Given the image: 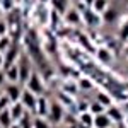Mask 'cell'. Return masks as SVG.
<instances>
[{"label":"cell","mask_w":128,"mask_h":128,"mask_svg":"<svg viewBox=\"0 0 128 128\" xmlns=\"http://www.w3.org/2000/svg\"><path fill=\"white\" fill-rule=\"evenodd\" d=\"M65 109L67 108L60 101H50V109H48V114H46V120L50 121L51 126H58L65 120Z\"/></svg>","instance_id":"obj_1"},{"label":"cell","mask_w":128,"mask_h":128,"mask_svg":"<svg viewBox=\"0 0 128 128\" xmlns=\"http://www.w3.org/2000/svg\"><path fill=\"white\" fill-rule=\"evenodd\" d=\"M24 87L28 89V90H31L32 94H36V96H43L44 90H46L44 80H43L40 72H32V74L29 75V79H28V82L24 84Z\"/></svg>","instance_id":"obj_2"},{"label":"cell","mask_w":128,"mask_h":128,"mask_svg":"<svg viewBox=\"0 0 128 128\" xmlns=\"http://www.w3.org/2000/svg\"><path fill=\"white\" fill-rule=\"evenodd\" d=\"M19 58H20V50L17 46V43H10V46L4 51V70L9 68L14 63H17Z\"/></svg>","instance_id":"obj_3"},{"label":"cell","mask_w":128,"mask_h":128,"mask_svg":"<svg viewBox=\"0 0 128 128\" xmlns=\"http://www.w3.org/2000/svg\"><path fill=\"white\" fill-rule=\"evenodd\" d=\"M19 102L24 106L26 111H29V113L34 114V111H36V102H38V96L32 94L31 90H28V89L24 87V89H22V94H20Z\"/></svg>","instance_id":"obj_4"},{"label":"cell","mask_w":128,"mask_h":128,"mask_svg":"<svg viewBox=\"0 0 128 128\" xmlns=\"http://www.w3.org/2000/svg\"><path fill=\"white\" fill-rule=\"evenodd\" d=\"M4 92H5V96L9 98L10 102H16V101L20 99L22 87H20V84H17V82H7V84L4 86Z\"/></svg>","instance_id":"obj_5"},{"label":"cell","mask_w":128,"mask_h":128,"mask_svg":"<svg viewBox=\"0 0 128 128\" xmlns=\"http://www.w3.org/2000/svg\"><path fill=\"white\" fill-rule=\"evenodd\" d=\"M62 17L65 19V22H67L68 26H77V24L82 22V16H80V10L77 9V7H68L67 12H65Z\"/></svg>","instance_id":"obj_6"},{"label":"cell","mask_w":128,"mask_h":128,"mask_svg":"<svg viewBox=\"0 0 128 128\" xmlns=\"http://www.w3.org/2000/svg\"><path fill=\"white\" fill-rule=\"evenodd\" d=\"M80 16H82V22L87 24V26H98L99 22H102L101 20V16H98L96 12H92L89 7L80 10Z\"/></svg>","instance_id":"obj_7"},{"label":"cell","mask_w":128,"mask_h":128,"mask_svg":"<svg viewBox=\"0 0 128 128\" xmlns=\"http://www.w3.org/2000/svg\"><path fill=\"white\" fill-rule=\"evenodd\" d=\"M118 19H120V10L116 7H111V5L101 14V20L104 24H114Z\"/></svg>","instance_id":"obj_8"},{"label":"cell","mask_w":128,"mask_h":128,"mask_svg":"<svg viewBox=\"0 0 128 128\" xmlns=\"http://www.w3.org/2000/svg\"><path fill=\"white\" fill-rule=\"evenodd\" d=\"M32 74V68H31V65L28 62H22V58H19V84H26L28 79H29V75Z\"/></svg>","instance_id":"obj_9"},{"label":"cell","mask_w":128,"mask_h":128,"mask_svg":"<svg viewBox=\"0 0 128 128\" xmlns=\"http://www.w3.org/2000/svg\"><path fill=\"white\" fill-rule=\"evenodd\" d=\"M50 109V101L44 96H38V102H36V111H34V116H43L46 118Z\"/></svg>","instance_id":"obj_10"},{"label":"cell","mask_w":128,"mask_h":128,"mask_svg":"<svg viewBox=\"0 0 128 128\" xmlns=\"http://www.w3.org/2000/svg\"><path fill=\"white\" fill-rule=\"evenodd\" d=\"M111 126H113V121L106 114V111L94 116V125H92V128H111Z\"/></svg>","instance_id":"obj_11"},{"label":"cell","mask_w":128,"mask_h":128,"mask_svg":"<svg viewBox=\"0 0 128 128\" xmlns=\"http://www.w3.org/2000/svg\"><path fill=\"white\" fill-rule=\"evenodd\" d=\"M9 111H10V116H12V120H14V123H17V121L20 120V116H22V114L26 113L24 106L20 104L19 101H16V102H10Z\"/></svg>","instance_id":"obj_12"},{"label":"cell","mask_w":128,"mask_h":128,"mask_svg":"<svg viewBox=\"0 0 128 128\" xmlns=\"http://www.w3.org/2000/svg\"><path fill=\"white\" fill-rule=\"evenodd\" d=\"M96 56H98V60L101 63H104V65H109V63L113 62V53H111L108 48H102V46L96 50Z\"/></svg>","instance_id":"obj_13"},{"label":"cell","mask_w":128,"mask_h":128,"mask_svg":"<svg viewBox=\"0 0 128 128\" xmlns=\"http://www.w3.org/2000/svg\"><path fill=\"white\" fill-rule=\"evenodd\" d=\"M5 77H7V82H17L19 80V62L10 65L9 68H5Z\"/></svg>","instance_id":"obj_14"},{"label":"cell","mask_w":128,"mask_h":128,"mask_svg":"<svg viewBox=\"0 0 128 128\" xmlns=\"http://www.w3.org/2000/svg\"><path fill=\"white\" fill-rule=\"evenodd\" d=\"M12 125H14V120H12V116H10L9 108L2 109V111H0V126L2 128H10Z\"/></svg>","instance_id":"obj_15"},{"label":"cell","mask_w":128,"mask_h":128,"mask_svg":"<svg viewBox=\"0 0 128 128\" xmlns=\"http://www.w3.org/2000/svg\"><path fill=\"white\" fill-rule=\"evenodd\" d=\"M50 4L53 5V10L58 16H63L67 12V9H68V0H51Z\"/></svg>","instance_id":"obj_16"},{"label":"cell","mask_w":128,"mask_h":128,"mask_svg":"<svg viewBox=\"0 0 128 128\" xmlns=\"http://www.w3.org/2000/svg\"><path fill=\"white\" fill-rule=\"evenodd\" d=\"M106 114H108L109 118H111V121H113V123H118V121H121V120H123V114H121L120 108L113 106V104L106 108Z\"/></svg>","instance_id":"obj_17"},{"label":"cell","mask_w":128,"mask_h":128,"mask_svg":"<svg viewBox=\"0 0 128 128\" xmlns=\"http://www.w3.org/2000/svg\"><path fill=\"white\" fill-rule=\"evenodd\" d=\"M79 123L82 125V126L92 128V125H94V114H90L89 111H82V113H79Z\"/></svg>","instance_id":"obj_18"},{"label":"cell","mask_w":128,"mask_h":128,"mask_svg":"<svg viewBox=\"0 0 128 128\" xmlns=\"http://www.w3.org/2000/svg\"><path fill=\"white\" fill-rule=\"evenodd\" d=\"M108 7H109V0H94V4L90 5V10L96 12L98 16H101Z\"/></svg>","instance_id":"obj_19"},{"label":"cell","mask_w":128,"mask_h":128,"mask_svg":"<svg viewBox=\"0 0 128 128\" xmlns=\"http://www.w3.org/2000/svg\"><path fill=\"white\" fill-rule=\"evenodd\" d=\"M32 113H29V111H26L22 116H20V120L17 121V125H19V128H32Z\"/></svg>","instance_id":"obj_20"},{"label":"cell","mask_w":128,"mask_h":128,"mask_svg":"<svg viewBox=\"0 0 128 128\" xmlns=\"http://www.w3.org/2000/svg\"><path fill=\"white\" fill-rule=\"evenodd\" d=\"M90 114H101V113H104L106 111V108L101 104V102H98V101H92V102H89V109H87Z\"/></svg>","instance_id":"obj_21"},{"label":"cell","mask_w":128,"mask_h":128,"mask_svg":"<svg viewBox=\"0 0 128 128\" xmlns=\"http://www.w3.org/2000/svg\"><path fill=\"white\" fill-rule=\"evenodd\" d=\"M32 128H51L50 121L43 116H34L32 118Z\"/></svg>","instance_id":"obj_22"},{"label":"cell","mask_w":128,"mask_h":128,"mask_svg":"<svg viewBox=\"0 0 128 128\" xmlns=\"http://www.w3.org/2000/svg\"><path fill=\"white\" fill-rule=\"evenodd\" d=\"M96 101H98V102H101L104 108H108V106H111V104H113V99L109 98L106 92H99L98 96H96Z\"/></svg>","instance_id":"obj_23"},{"label":"cell","mask_w":128,"mask_h":128,"mask_svg":"<svg viewBox=\"0 0 128 128\" xmlns=\"http://www.w3.org/2000/svg\"><path fill=\"white\" fill-rule=\"evenodd\" d=\"M16 9V2L14 0H0V10L2 12H10Z\"/></svg>","instance_id":"obj_24"},{"label":"cell","mask_w":128,"mask_h":128,"mask_svg":"<svg viewBox=\"0 0 128 128\" xmlns=\"http://www.w3.org/2000/svg\"><path fill=\"white\" fill-rule=\"evenodd\" d=\"M77 87L82 89V90H90V89L94 87V84L90 82V79H87V77H82V79L77 82Z\"/></svg>","instance_id":"obj_25"},{"label":"cell","mask_w":128,"mask_h":128,"mask_svg":"<svg viewBox=\"0 0 128 128\" xmlns=\"http://www.w3.org/2000/svg\"><path fill=\"white\" fill-rule=\"evenodd\" d=\"M118 36H120V40L121 41H128V19L120 26V29H118Z\"/></svg>","instance_id":"obj_26"},{"label":"cell","mask_w":128,"mask_h":128,"mask_svg":"<svg viewBox=\"0 0 128 128\" xmlns=\"http://www.w3.org/2000/svg\"><path fill=\"white\" fill-rule=\"evenodd\" d=\"M9 106H10V101H9V98L5 96V92L2 90V92H0V111L5 109V108H9Z\"/></svg>","instance_id":"obj_27"},{"label":"cell","mask_w":128,"mask_h":128,"mask_svg":"<svg viewBox=\"0 0 128 128\" xmlns=\"http://www.w3.org/2000/svg\"><path fill=\"white\" fill-rule=\"evenodd\" d=\"M9 32V26H7V20L0 19V36H7Z\"/></svg>","instance_id":"obj_28"},{"label":"cell","mask_w":128,"mask_h":128,"mask_svg":"<svg viewBox=\"0 0 128 128\" xmlns=\"http://www.w3.org/2000/svg\"><path fill=\"white\" fill-rule=\"evenodd\" d=\"M7 84V77H5V70L4 68H0V89L4 87Z\"/></svg>","instance_id":"obj_29"},{"label":"cell","mask_w":128,"mask_h":128,"mask_svg":"<svg viewBox=\"0 0 128 128\" xmlns=\"http://www.w3.org/2000/svg\"><path fill=\"white\" fill-rule=\"evenodd\" d=\"M82 4H84L86 7H89V9H90V5L94 4V0H82Z\"/></svg>","instance_id":"obj_30"},{"label":"cell","mask_w":128,"mask_h":128,"mask_svg":"<svg viewBox=\"0 0 128 128\" xmlns=\"http://www.w3.org/2000/svg\"><path fill=\"white\" fill-rule=\"evenodd\" d=\"M50 2H51V0H38V4H40V5H48Z\"/></svg>","instance_id":"obj_31"},{"label":"cell","mask_w":128,"mask_h":128,"mask_svg":"<svg viewBox=\"0 0 128 128\" xmlns=\"http://www.w3.org/2000/svg\"><path fill=\"white\" fill-rule=\"evenodd\" d=\"M0 68H4V53L0 51Z\"/></svg>","instance_id":"obj_32"},{"label":"cell","mask_w":128,"mask_h":128,"mask_svg":"<svg viewBox=\"0 0 128 128\" xmlns=\"http://www.w3.org/2000/svg\"><path fill=\"white\" fill-rule=\"evenodd\" d=\"M125 55H126V58H128V44L125 46Z\"/></svg>","instance_id":"obj_33"},{"label":"cell","mask_w":128,"mask_h":128,"mask_svg":"<svg viewBox=\"0 0 128 128\" xmlns=\"http://www.w3.org/2000/svg\"><path fill=\"white\" fill-rule=\"evenodd\" d=\"M14 2H16V5H17V4H22L24 0H14Z\"/></svg>","instance_id":"obj_34"},{"label":"cell","mask_w":128,"mask_h":128,"mask_svg":"<svg viewBox=\"0 0 128 128\" xmlns=\"http://www.w3.org/2000/svg\"><path fill=\"white\" fill-rule=\"evenodd\" d=\"M10 128H19V125H17V123H14V125H12Z\"/></svg>","instance_id":"obj_35"},{"label":"cell","mask_w":128,"mask_h":128,"mask_svg":"<svg viewBox=\"0 0 128 128\" xmlns=\"http://www.w3.org/2000/svg\"><path fill=\"white\" fill-rule=\"evenodd\" d=\"M79 128H89V126H82V125H79Z\"/></svg>","instance_id":"obj_36"},{"label":"cell","mask_w":128,"mask_h":128,"mask_svg":"<svg viewBox=\"0 0 128 128\" xmlns=\"http://www.w3.org/2000/svg\"><path fill=\"white\" fill-rule=\"evenodd\" d=\"M75 2H82V0H75Z\"/></svg>","instance_id":"obj_37"},{"label":"cell","mask_w":128,"mask_h":128,"mask_svg":"<svg viewBox=\"0 0 128 128\" xmlns=\"http://www.w3.org/2000/svg\"><path fill=\"white\" fill-rule=\"evenodd\" d=\"M55 128H60V126H55Z\"/></svg>","instance_id":"obj_38"},{"label":"cell","mask_w":128,"mask_h":128,"mask_svg":"<svg viewBox=\"0 0 128 128\" xmlns=\"http://www.w3.org/2000/svg\"><path fill=\"white\" fill-rule=\"evenodd\" d=\"M126 70H128V65H126Z\"/></svg>","instance_id":"obj_39"},{"label":"cell","mask_w":128,"mask_h":128,"mask_svg":"<svg viewBox=\"0 0 128 128\" xmlns=\"http://www.w3.org/2000/svg\"><path fill=\"white\" fill-rule=\"evenodd\" d=\"M0 92H2V90H0Z\"/></svg>","instance_id":"obj_40"},{"label":"cell","mask_w":128,"mask_h":128,"mask_svg":"<svg viewBox=\"0 0 128 128\" xmlns=\"http://www.w3.org/2000/svg\"><path fill=\"white\" fill-rule=\"evenodd\" d=\"M0 128H2V126H0Z\"/></svg>","instance_id":"obj_41"}]
</instances>
